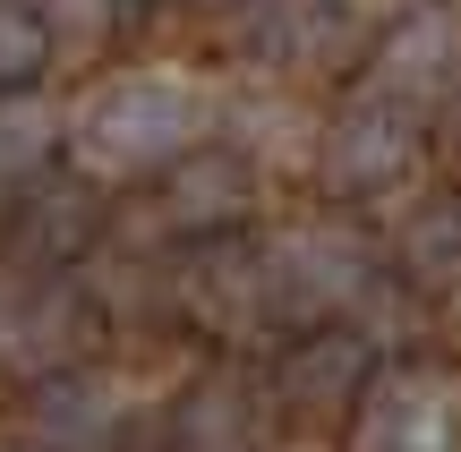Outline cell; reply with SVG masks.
<instances>
[{"label":"cell","instance_id":"obj_1","mask_svg":"<svg viewBox=\"0 0 461 452\" xmlns=\"http://www.w3.org/2000/svg\"><path fill=\"white\" fill-rule=\"evenodd\" d=\"M214 146V85L188 68L137 60L103 68L77 102H68V154L95 180H146V171H180L188 154Z\"/></svg>","mask_w":461,"mask_h":452},{"label":"cell","instance_id":"obj_2","mask_svg":"<svg viewBox=\"0 0 461 452\" xmlns=\"http://www.w3.org/2000/svg\"><path fill=\"white\" fill-rule=\"evenodd\" d=\"M419 154H428V129H419L411 102L376 94L367 85L359 102H342V111L325 120V137H316V171H325L333 197H376V188H402L419 171Z\"/></svg>","mask_w":461,"mask_h":452},{"label":"cell","instance_id":"obj_3","mask_svg":"<svg viewBox=\"0 0 461 452\" xmlns=\"http://www.w3.org/2000/svg\"><path fill=\"white\" fill-rule=\"evenodd\" d=\"M265 282H274L282 316H325V307L367 290V239L342 222H299L265 248Z\"/></svg>","mask_w":461,"mask_h":452},{"label":"cell","instance_id":"obj_4","mask_svg":"<svg viewBox=\"0 0 461 452\" xmlns=\"http://www.w3.org/2000/svg\"><path fill=\"white\" fill-rule=\"evenodd\" d=\"M359 452H461V376L445 368H402L367 393Z\"/></svg>","mask_w":461,"mask_h":452},{"label":"cell","instance_id":"obj_5","mask_svg":"<svg viewBox=\"0 0 461 452\" xmlns=\"http://www.w3.org/2000/svg\"><path fill=\"white\" fill-rule=\"evenodd\" d=\"M350 43H359V26H350L333 0H248L240 26H230V51L257 60V68H274V77L333 68Z\"/></svg>","mask_w":461,"mask_h":452},{"label":"cell","instance_id":"obj_6","mask_svg":"<svg viewBox=\"0 0 461 452\" xmlns=\"http://www.w3.org/2000/svg\"><path fill=\"white\" fill-rule=\"evenodd\" d=\"M453 85H461V9L453 0H419L376 43V94L419 111V102H445Z\"/></svg>","mask_w":461,"mask_h":452},{"label":"cell","instance_id":"obj_7","mask_svg":"<svg viewBox=\"0 0 461 452\" xmlns=\"http://www.w3.org/2000/svg\"><path fill=\"white\" fill-rule=\"evenodd\" d=\"M120 419H129V385L120 376H51L43 402H34V436L51 452H103L120 436Z\"/></svg>","mask_w":461,"mask_h":452},{"label":"cell","instance_id":"obj_8","mask_svg":"<svg viewBox=\"0 0 461 452\" xmlns=\"http://www.w3.org/2000/svg\"><path fill=\"white\" fill-rule=\"evenodd\" d=\"M68 341H77V299H68L60 273H34V282L0 290V350H9L17 368H34V359L51 368Z\"/></svg>","mask_w":461,"mask_h":452},{"label":"cell","instance_id":"obj_9","mask_svg":"<svg viewBox=\"0 0 461 452\" xmlns=\"http://www.w3.org/2000/svg\"><path fill=\"white\" fill-rule=\"evenodd\" d=\"M248 205V154H188L180 171H163V214L180 222V231H214V222H240Z\"/></svg>","mask_w":461,"mask_h":452},{"label":"cell","instance_id":"obj_10","mask_svg":"<svg viewBox=\"0 0 461 452\" xmlns=\"http://www.w3.org/2000/svg\"><path fill=\"white\" fill-rule=\"evenodd\" d=\"M51 146H68V120L34 94H0V188L34 180L51 163Z\"/></svg>","mask_w":461,"mask_h":452},{"label":"cell","instance_id":"obj_11","mask_svg":"<svg viewBox=\"0 0 461 452\" xmlns=\"http://www.w3.org/2000/svg\"><path fill=\"white\" fill-rule=\"evenodd\" d=\"M51 51L60 43H51V26L34 17V0H0V94H26Z\"/></svg>","mask_w":461,"mask_h":452},{"label":"cell","instance_id":"obj_12","mask_svg":"<svg viewBox=\"0 0 461 452\" xmlns=\"http://www.w3.org/2000/svg\"><path fill=\"white\" fill-rule=\"evenodd\" d=\"M34 17L51 26V43H60V51H95V43H112L120 0H34Z\"/></svg>","mask_w":461,"mask_h":452},{"label":"cell","instance_id":"obj_13","mask_svg":"<svg viewBox=\"0 0 461 452\" xmlns=\"http://www.w3.org/2000/svg\"><path fill=\"white\" fill-rule=\"evenodd\" d=\"M188 9H248V0H188Z\"/></svg>","mask_w":461,"mask_h":452}]
</instances>
